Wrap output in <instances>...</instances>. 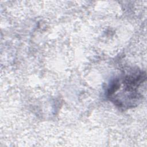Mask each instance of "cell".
<instances>
[{
  "label": "cell",
  "instance_id": "1",
  "mask_svg": "<svg viewBox=\"0 0 147 147\" xmlns=\"http://www.w3.org/2000/svg\"><path fill=\"white\" fill-rule=\"evenodd\" d=\"M146 79L145 72L136 71L115 79L107 90V96L115 105L130 108L136 106L142 95L139 88Z\"/></svg>",
  "mask_w": 147,
  "mask_h": 147
}]
</instances>
